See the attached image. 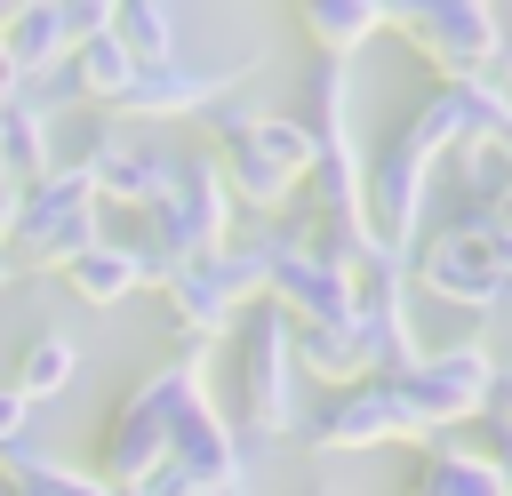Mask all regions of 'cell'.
Instances as JSON below:
<instances>
[{"instance_id": "1", "label": "cell", "mask_w": 512, "mask_h": 496, "mask_svg": "<svg viewBox=\"0 0 512 496\" xmlns=\"http://www.w3.org/2000/svg\"><path fill=\"white\" fill-rule=\"evenodd\" d=\"M200 392H208V344H176L168 368L136 376V384L112 400V416H104V432H96L88 480H104L112 496H120V488H144V480L168 464V424H176V408H192Z\"/></svg>"}, {"instance_id": "2", "label": "cell", "mask_w": 512, "mask_h": 496, "mask_svg": "<svg viewBox=\"0 0 512 496\" xmlns=\"http://www.w3.org/2000/svg\"><path fill=\"white\" fill-rule=\"evenodd\" d=\"M200 120H208V160H216L224 192H232L240 208H256V216H280V208L296 200L304 168H312L304 128H296L288 112H248V104H216V112H200Z\"/></svg>"}, {"instance_id": "3", "label": "cell", "mask_w": 512, "mask_h": 496, "mask_svg": "<svg viewBox=\"0 0 512 496\" xmlns=\"http://www.w3.org/2000/svg\"><path fill=\"white\" fill-rule=\"evenodd\" d=\"M232 240V192L216 176V160H176L168 192L136 216V256H144V288H160L176 264H200Z\"/></svg>"}, {"instance_id": "4", "label": "cell", "mask_w": 512, "mask_h": 496, "mask_svg": "<svg viewBox=\"0 0 512 496\" xmlns=\"http://www.w3.org/2000/svg\"><path fill=\"white\" fill-rule=\"evenodd\" d=\"M104 240V208H96V192H88V176L72 168V160H56L40 184H24L16 192V224H8V264L16 272H64L80 248H96Z\"/></svg>"}, {"instance_id": "5", "label": "cell", "mask_w": 512, "mask_h": 496, "mask_svg": "<svg viewBox=\"0 0 512 496\" xmlns=\"http://www.w3.org/2000/svg\"><path fill=\"white\" fill-rule=\"evenodd\" d=\"M240 440H280V432H296V328H288V312H272V304H248L240 312Z\"/></svg>"}, {"instance_id": "6", "label": "cell", "mask_w": 512, "mask_h": 496, "mask_svg": "<svg viewBox=\"0 0 512 496\" xmlns=\"http://www.w3.org/2000/svg\"><path fill=\"white\" fill-rule=\"evenodd\" d=\"M352 344H360V368L368 376H408L416 368V328H408V256H392V248H376L368 240V256L352 264Z\"/></svg>"}, {"instance_id": "7", "label": "cell", "mask_w": 512, "mask_h": 496, "mask_svg": "<svg viewBox=\"0 0 512 496\" xmlns=\"http://www.w3.org/2000/svg\"><path fill=\"white\" fill-rule=\"evenodd\" d=\"M392 24L416 40V56H424L440 80H488V64H496V40H504V16H496V8H480V0L392 8Z\"/></svg>"}, {"instance_id": "8", "label": "cell", "mask_w": 512, "mask_h": 496, "mask_svg": "<svg viewBox=\"0 0 512 496\" xmlns=\"http://www.w3.org/2000/svg\"><path fill=\"white\" fill-rule=\"evenodd\" d=\"M488 376H496L488 344H448V352H416V368H408V376H392V384H400V400L416 408V424H424V432H456L464 416H480Z\"/></svg>"}, {"instance_id": "9", "label": "cell", "mask_w": 512, "mask_h": 496, "mask_svg": "<svg viewBox=\"0 0 512 496\" xmlns=\"http://www.w3.org/2000/svg\"><path fill=\"white\" fill-rule=\"evenodd\" d=\"M384 440H424V424H416V408L400 400V384L392 376H360V384H344V392H328V408L312 416V448H384Z\"/></svg>"}, {"instance_id": "10", "label": "cell", "mask_w": 512, "mask_h": 496, "mask_svg": "<svg viewBox=\"0 0 512 496\" xmlns=\"http://www.w3.org/2000/svg\"><path fill=\"white\" fill-rule=\"evenodd\" d=\"M240 56H224V64H208V56H168V64H144L136 80H128V96H120V112L128 120H200V112H216L232 88H240Z\"/></svg>"}, {"instance_id": "11", "label": "cell", "mask_w": 512, "mask_h": 496, "mask_svg": "<svg viewBox=\"0 0 512 496\" xmlns=\"http://www.w3.org/2000/svg\"><path fill=\"white\" fill-rule=\"evenodd\" d=\"M264 304H272V312H288V328H328V320H352V272H328V264H320V256H304L288 232H272Z\"/></svg>"}, {"instance_id": "12", "label": "cell", "mask_w": 512, "mask_h": 496, "mask_svg": "<svg viewBox=\"0 0 512 496\" xmlns=\"http://www.w3.org/2000/svg\"><path fill=\"white\" fill-rule=\"evenodd\" d=\"M72 168L88 176L96 208H128V216H144V208L168 192V176H176V160H168V152H144V144L112 136V128H96V136H88V152H80Z\"/></svg>"}, {"instance_id": "13", "label": "cell", "mask_w": 512, "mask_h": 496, "mask_svg": "<svg viewBox=\"0 0 512 496\" xmlns=\"http://www.w3.org/2000/svg\"><path fill=\"white\" fill-rule=\"evenodd\" d=\"M408 280L424 288V296H440V304H456V312H496L512 288H504V272L488 264V248H472V240H456L448 224L432 232V240H416V264H408Z\"/></svg>"}, {"instance_id": "14", "label": "cell", "mask_w": 512, "mask_h": 496, "mask_svg": "<svg viewBox=\"0 0 512 496\" xmlns=\"http://www.w3.org/2000/svg\"><path fill=\"white\" fill-rule=\"evenodd\" d=\"M168 472H184L192 496H200V488L248 480V440L232 432V416H216L208 392H200L192 408H176V424H168Z\"/></svg>"}, {"instance_id": "15", "label": "cell", "mask_w": 512, "mask_h": 496, "mask_svg": "<svg viewBox=\"0 0 512 496\" xmlns=\"http://www.w3.org/2000/svg\"><path fill=\"white\" fill-rule=\"evenodd\" d=\"M0 48L32 80V72H48V64H64L80 48V16L72 8H0Z\"/></svg>"}, {"instance_id": "16", "label": "cell", "mask_w": 512, "mask_h": 496, "mask_svg": "<svg viewBox=\"0 0 512 496\" xmlns=\"http://www.w3.org/2000/svg\"><path fill=\"white\" fill-rule=\"evenodd\" d=\"M64 288H72L88 312L128 304V296L144 288V256H136V240H96V248H80V256L64 264Z\"/></svg>"}, {"instance_id": "17", "label": "cell", "mask_w": 512, "mask_h": 496, "mask_svg": "<svg viewBox=\"0 0 512 496\" xmlns=\"http://www.w3.org/2000/svg\"><path fill=\"white\" fill-rule=\"evenodd\" d=\"M296 24H304V40H312L328 64H352V56L392 24V8H376V0H312V8H296Z\"/></svg>"}, {"instance_id": "18", "label": "cell", "mask_w": 512, "mask_h": 496, "mask_svg": "<svg viewBox=\"0 0 512 496\" xmlns=\"http://www.w3.org/2000/svg\"><path fill=\"white\" fill-rule=\"evenodd\" d=\"M0 168H8V184L24 192V184H40L48 168H56V136H48V112L40 104H0Z\"/></svg>"}, {"instance_id": "19", "label": "cell", "mask_w": 512, "mask_h": 496, "mask_svg": "<svg viewBox=\"0 0 512 496\" xmlns=\"http://www.w3.org/2000/svg\"><path fill=\"white\" fill-rule=\"evenodd\" d=\"M72 376H80V344H72L64 328H40V336L16 352V368H8V384H16L32 408H40V400H64Z\"/></svg>"}, {"instance_id": "20", "label": "cell", "mask_w": 512, "mask_h": 496, "mask_svg": "<svg viewBox=\"0 0 512 496\" xmlns=\"http://www.w3.org/2000/svg\"><path fill=\"white\" fill-rule=\"evenodd\" d=\"M176 32H184V16H176V8H160V0L112 8V40L128 48V64H136V72H144V64H168V56H184V48H176Z\"/></svg>"}, {"instance_id": "21", "label": "cell", "mask_w": 512, "mask_h": 496, "mask_svg": "<svg viewBox=\"0 0 512 496\" xmlns=\"http://www.w3.org/2000/svg\"><path fill=\"white\" fill-rule=\"evenodd\" d=\"M64 72H72V88H80L88 104H112V112H120V96H128V80H136V64H128V48H120L112 32L80 40V48L64 56Z\"/></svg>"}, {"instance_id": "22", "label": "cell", "mask_w": 512, "mask_h": 496, "mask_svg": "<svg viewBox=\"0 0 512 496\" xmlns=\"http://www.w3.org/2000/svg\"><path fill=\"white\" fill-rule=\"evenodd\" d=\"M288 344H296V376H320V384H336V392L368 376V368H360V344H352L344 320H328V328H296Z\"/></svg>"}, {"instance_id": "23", "label": "cell", "mask_w": 512, "mask_h": 496, "mask_svg": "<svg viewBox=\"0 0 512 496\" xmlns=\"http://www.w3.org/2000/svg\"><path fill=\"white\" fill-rule=\"evenodd\" d=\"M16 496H112V488H104V480H88V472H72V464H56V456H48V464H40V472H32V480H16Z\"/></svg>"}, {"instance_id": "24", "label": "cell", "mask_w": 512, "mask_h": 496, "mask_svg": "<svg viewBox=\"0 0 512 496\" xmlns=\"http://www.w3.org/2000/svg\"><path fill=\"white\" fill-rule=\"evenodd\" d=\"M24 432H32V400L0 376V448H8V440H24Z\"/></svg>"}, {"instance_id": "25", "label": "cell", "mask_w": 512, "mask_h": 496, "mask_svg": "<svg viewBox=\"0 0 512 496\" xmlns=\"http://www.w3.org/2000/svg\"><path fill=\"white\" fill-rule=\"evenodd\" d=\"M480 416H488L496 432H512V368H496V376H488V400H480Z\"/></svg>"}, {"instance_id": "26", "label": "cell", "mask_w": 512, "mask_h": 496, "mask_svg": "<svg viewBox=\"0 0 512 496\" xmlns=\"http://www.w3.org/2000/svg\"><path fill=\"white\" fill-rule=\"evenodd\" d=\"M488 464H496V480H504V496H512V432H496V456H488Z\"/></svg>"}, {"instance_id": "27", "label": "cell", "mask_w": 512, "mask_h": 496, "mask_svg": "<svg viewBox=\"0 0 512 496\" xmlns=\"http://www.w3.org/2000/svg\"><path fill=\"white\" fill-rule=\"evenodd\" d=\"M16 96H24V72H16V64H8V48H0V104H16Z\"/></svg>"}, {"instance_id": "28", "label": "cell", "mask_w": 512, "mask_h": 496, "mask_svg": "<svg viewBox=\"0 0 512 496\" xmlns=\"http://www.w3.org/2000/svg\"><path fill=\"white\" fill-rule=\"evenodd\" d=\"M200 496H248V480H232V488H200Z\"/></svg>"}, {"instance_id": "29", "label": "cell", "mask_w": 512, "mask_h": 496, "mask_svg": "<svg viewBox=\"0 0 512 496\" xmlns=\"http://www.w3.org/2000/svg\"><path fill=\"white\" fill-rule=\"evenodd\" d=\"M312 496H336V488H312Z\"/></svg>"}, {"instance_id": "30", "label": "cell", "mask_w": 512, "mask_h": 496, "mask_svg": "<svg viewBox=\"0 0 512 496\" xmlns=\"http://www.w3.org/2000/svg\"><path fill=\"white\" fill-rule=\"evenodd\" d=\"M120 496H136V488H120Z\"/></svg>"}, {"instance_id": "31", "label": "cell", "mask_w": 512, "mask_h": 496, "mask_svg": "<svg viewBox=\"0 0 512 496\" xmlns=\"http://www.w3.org/2000/svg\"><path fill=\"white\" fill-rule=\"evenodd\" d=\"M0 496H8V488H0Z\"/></svg>"}]
</instances>
